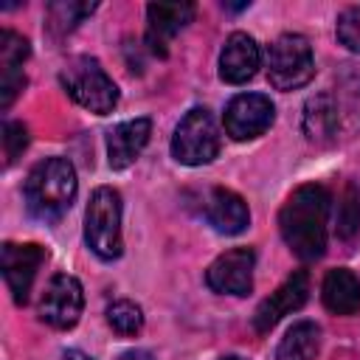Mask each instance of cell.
I'll list each match as a JSON object with an SVG mask.
<instances>
[{
  "mask_svg": "<svg viewBox=\"0 0 360 360\" xmlns=\"http://www.w3.org/2000/svg\"><path fill=\"white\" fill-rule=\"evenodd\" d=\"M326 219H329V191L318 183H307L290 194L278 214V228L290 250L304 259H321L326 248Z\"/></svg>",
  "mask_w": 360,
  "mask_h": 360,
  "instance_id": "obj_1",
  "label": "cell"
},
{
  "mask_svg": "<svg viewBox=\"0 0 360 360\" xmlns=\"http://www.w3.org/2000/svg\"><path fill=\"white\" fill-rule=\"evenodd\" d=\"M76 197V172L65 158L37 163L25 180V205L42 222H56Z\"/></svg>",
  "mask_w": 360,
  "mask_h": 360,
  "instance_id": "obj_2",
  "label": "cell"
},
{
  "mask_svg": "<svg viewBox=\"0 0 360 360\" xmlns=\"http://www.w3.org/2000/svg\"><path fill=\"white\" fill-rule=\"evenodd\" d=\"M59 82L70 93V98L76 104H82L84 110H90L96 115H107L118 104V87H115V82L104 73V68L93 56H76V59H70L62 68Z\"/></svg>",
  "mask_w": 360,
  "mask_h": 360,
  "instance_id": "obj_3",
  "label": "cell"
},
{
  "mask_svg": "<svg viewBox=\"0 0 360 360\" xmlns=\"http://www.w3.org/2000/svg\"><path fill=\"white\" fill-rule=\"evenodd\" d=\"M84 239L90 250L107 262L121 256V197L115 188L98 186L90 194L84 214Z\"/></svg>",
  "mask_w": 360,
  "mask_h": 360,
  "instance_id": "obj_4",
  "label": "cell"
},
{
  "mask_svg": "<svg viewBox=\"0 0 360 360\" xmlns=\"http://www.w3.org/2000/svg\"><path fill=\"white\" fill-rule=\"evenodd\" d=\"M315 73V59L307 37L301 34H281L270 45L267 56V79L276 90H295L304 87Z\"/></svg>",
  "mask_w": 360,
  "mask_h": 360,
  "instance_id": "obj_5",
  "label": "cell"
},
{
  "mask_svg": "<svg viewBox=\"0 0 360 360\" xmlns=\"http://www.w3.org/2000/svg\"><path fill=\"white\" fill-rule=\"evenodd\" d=\"M219 152V132L214 115L205 107H194L183 115L172 138V155L186 166L211 163Z\"/></svg>",
  "mask_w": 360,
  "mask_h": 360,
  "instance_id": "obj_6",
  "label": "cell"
},
{
  "mask_svg": "<svg viewBox=\"0 0 360 360\" xmlns=\"http://www.w3.org/2000/svg\"><path fill=\"white\" fill-rule=\"evenodd\" d=\"M82 307H84L82 284L73 276L59 273L48 281V287L42 292L39 318L53 329H70V326H76V321L82 315Z\"/></svg>",
  "mask_w": 360,
  "mask_h": 360,
  "instance_id": "obj_7",
  "label": "cell"
},
{
  "mask_svg": "<svg viewBox=\"0 0 360 360\" xmlns=\"http://www.w3.org/2000/svg\"><path fill=\"white\" fill-rule=\"evenodd\" d=\"M273 115H276V107L267 96L242 93V96L231 98V104L225 107V132L233 141L256 138L273 124Z\"/></svg>",
  "mask_w": 360,
  "mask_h": 360,
  "instance_id": "obj_8",
  "label": "cell"
},
{
  "mask_svg": "<svg viewBox=\"0 0 360 360\" xmlns=\"http://www.w3.org/2000/svg\"><path fill=\"white\" fill-rule=\"evenodd\" d=\"M253 250L250 248H233L217 256L205 273V281L214 292L228 295H248L253 290Z\"/></svg>",
  "mask_w": 360,
  "mask_h": 360,
  "instance_id": "obj_9",
  "label": "cell"
},
{
  "mask_svg": "<svg viewBox=\"0 0 360 360\" xmlns=\"http://www.w3.org/2000/svg\"><path fill=\"white\" fill-rule=\"evenodd\" d=\"M307 292H309V276H307V270H295L292 276H287L284 284L276 292H270V298H264L256 307V312H253L256 332H262V335L270 332L284 315H290L292 309L304 307Z\"/></svg>",
  "mask_w": 360,
  "mask_h": 360,
  "instance_id": "obj_10",
  "label": "cell"
},
{
  "mask_svg": "<svg viewBox=\"0 0 360 360\" xmlns=\"http://www.w3.org/2000/svg\"><path fill=\"white\" fill-rule=\"evenodd\" d=\"M42 262H45V250L39 245H31V242L28 245H14V242L3 245V276H6V284L17 304L28 301L31 284H34Z\"/></svg>",
  "mask_w": 360,
  "mask_h": 360,
  "instance_id": "obj_11",
  "label": "cell"
},
{
  "mask_svg": "<svg viewBox=\"0 0 360 360\" xmlns=\"http://www.w3.org/2000/svg\"><path fill=\"white\" fill-rule=\"evenodd\" d=\"M259 62H262V53H259V45L253 37L236 31L225 39L222 45V53H219V76L231 84H245L248 79L256 76L259 70Z\"/></svg>",
  "mask_w": 360,
  "mask_h": 360,
  "instance_id": "obj_12",
  "label": "cell"
},
{
  "mask_svg": "<svg viewBox=\"0 0 360 360\" xmlns=\"http://www.w3.org/2000/svg\"><path fill=\"white\" fill-rule=\"evenodd\" d=\"M28 59V42L14 31H0V107L6 110L25 84L22 62Z\"/></svg>",
  "mask_w": 360,
  "mask_h": 360,
  "instance_id": "obj_13",
  "label": "cell"
},
{
  "mask_svg": "<svg viewBox=\"0 0 360 360\" xmlns=\"http://www.w3.org/2000/svg\"><path fill=\"white\" fill-rule=\"evenodd\" d=\"M191 17H194L191 3H152V6H146V20H149L146 42H149V48L163 56L169 39L180 28H186V22H191Z\"/></svg>",
  "mask_w": 360,
  "mask_h": 360,
  "instance_id": "obj_14",
  "label": "cell"
},
{
  "mask_svg": "<svg viewBox=\"0 0 360 360\" xmlns=\"http://www.w3.org/2000/svg\"><path fill=\"white\" fill-rule=\"evenodd\" d=\"M205 219L214 225V231L233 236L248 228L250 211L245 200L231 188H211V194L205 197Z\"/></svg>",
  "mask_w": 360,
  "mask_h": 360,
  "instance_id": "obj_15",
  "label": "cell"
},
{
  "mask_svg": "<svg viewBox=\"0 0 360 360\" xmlns=\"http://www.w3.org/2000/svg\"><path fill=\"white\" fill-rule=\"evenodd\" d=\"M149 132H152V121L149 118H132V121H124V124L112 127L110 135H107L110 166L112 169H127L141 155V149L146 146Z\"/></svg>",
  "mask_w": 360,
  "mask_h": 360,
  "instance_id": "obj_16",
  "label": "cell"
},
{
  "mask_svg": "<svg viewBox=\"0 0 360 360\" xmlns=\"http://www.w3.org/2000/svg\"><path fill=\"white\" fill-rule=\"evenodd\" d=\"M340 129V115L332 93H315L304 104V132L312 143H332Z\"/></svg>",
  "mask_w": 360,
  "mask_h": 360,
  "instance_id": "obj_17",
  "label": "cell"
},
{
  "mask_svg": "<svg viewBox=\"0 0 360 360\" xmlns=\"http://www.w3.org/2000/svg\"><path fill=\"white\" fill-rule=\"evenodd\" d=\"M323 304L335 315H354L360 309V281L352 270H329L321 287Z\"/></svg>",
  "mask_w": 360,
  "mask_h": 360,
  "instance_id": "obj_18",
  "label": "cell"
},
{
  "mask_svg": "<svg viewBox=\"0 0 360 360\" xmlns=\"http://www.w3.org/2000/svg\"><path fill=\"white\" fill-rule=\"evenodd\" d=\"M318 343H321V329L312 321H298L281 338L278 360H315Z\"/></svg>",
  "mask_w": 360,
  "mask_h": 360,
  "instance_id": "obj_19",
  "label": "cell"
},
{
  "mask_svg": "<svg viewBox=\"0 0 360 360\" xmlns=\"http://www.w3.org/2000/svg\"><path fill=\"white\" fill-rule=\"evenodd\" d=\"M340 124H346L352 132L360 129V70L346 65L338 76V93H335Z\"/></svg>",
  "mask_w": 360,
  "mask_h": 360,
  "instance_id": "obj_20",
  "label": "cell"
},
{
  "mask_svg": "<svg viewBox=\"0 0 360 360\" xmlns=\"http://www.w3.org/2000/svg\"><path fill=\"white\" fill-rule=\"evenodd\" d=\"M96 8V3H73V0H62V3H51L48 8V28L51 34H68L70 28L79 25L82 17H87Z\"/></svg>",
  "mask_w": 360,
  "mask_h": 360,
  "instance_id": "obj_21",
  "label": "cell"
},
{
  "mask_svg": "<svg viewBox=\"0 0 360 360\" xmlns=\"http://www.w3.org/2000/svg\"><path fill=\"white\" fill-rule=\"evenodd\" d=\"M107 323H110L118 335L129 338V335L141 332V326H143V312H141V307L132 304V301H115V304L107 307Z\"/></svg>",
  "mask_w": 360,
  "mask_h": 360,
  "instance_id": "obj_22",
  "label": "cell"
},
{
  "mask_svg": "<svg viewBox=\"0 0 360 360\" xmlns=\"http://www.w3.org/2000/svg\"><path fill=\"white\" fill-rule=\"evenodd\" d=\"M340 239H352L360 231V194L354 186H346L340 202H338V225H335Z\"/></svg>",
  "mask_w": 360,
  "mask_h": 360,
  "instance_id": "obj_23",
  "label": "cell"
},
{
  "mask_svg": "<svg viewBox=\"0 0 360 360\" xmlns=\"http://www.w3.org/2000/svg\"><path fill=\"white\" fill-rule=\"evenodd\" d=\"M25 146H28V129L20 121H6L3 124V158H6V166H11L22 155Z\"/></svg>",
  "mask_w": 360,
  "mask_h": 360,
  "instance_id": "obj_24",
  "label": "cell"
},
{
  "mask_svg": "<svg viewBox=\"0 0 360 360\" xmlns=\"http://www.w3.org/2000/svg\"><path fill=\"white\" fill-rule=\"evenodd\" d=\"M338 39L349 51L360 53V6H349L338 17Z\"/></svg>",
  "mask_w": 360,
  "mask_h": 360,
  "instance_id": "obj_25",
  "label": "cell"
},
{
  "mask_svg": "<svg viewBox=\"0 0 360 360\" xmlns=\"http://www.w3.org/2000/svg\"><path fill=\"white\" fill-rule=\"evenodd\" d=\"M118 360H152L149 352H141V349H132V352H124Z\"/></svg>",
  "mask_w": 360,
  "mask_h": 360,
  "instance_id": "obj_26",
  "label": "cell"
},
{
  "mask_svg": "<svg viewBox=\"0 0 360 360\" xmlns=\"http://www.w3.org/2000/svg\"><path fill=\"white\" fill-rule=\"evenodd\" d=\"M62 360H93L90 354H84V352H79V349H70V352H65V357Z\"/></svg>",
  "mask_w": 360,
  "mask_h": 360,
  "instance_id": "obj_27",
  "label": "cell"
},
{
  "mask_svg": "<svg viewBox=\"0 0 360 360\" xmlns=\"http://www.w3.org/2000/svg\"><path fill=\"white\" fill-rule=\"evenodd\" d=\"M222 360H242V357H222Z\"/></svg>",
  "mask_w": 360,
  "mask_h": 360,
  "instance_id": "obj_28",
  "label": "cell"
}]
</instances>
